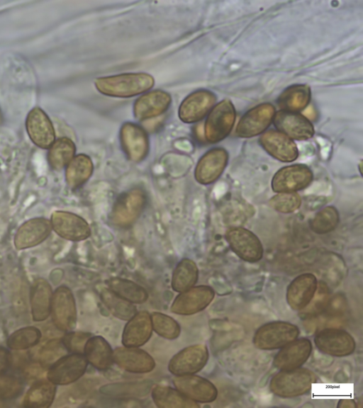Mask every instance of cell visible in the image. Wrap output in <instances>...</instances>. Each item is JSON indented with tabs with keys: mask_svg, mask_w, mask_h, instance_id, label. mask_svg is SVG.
<instances>
[{
	"mask_svg": "<svg viewBox=\"0 0 363 408\" xmlns=\"http://www.w3.org/2000/svg\"><path fill=\"white\" fill-rule=\"evenodd\" d=\"M154 84V78L147 73H125L99 77L94 81L100 93L118 98L139 95L150 89Z\"/></svg>",
	"mask_w": 363,
	"mask_h": 408,
	"instance_id": "obj_1",
	"label": "cell"
},
{
	"mask_svg": "<svg viewBox=\"0 0 363 408\" xmlns=\"http://www.w3.org/2000/svg\"><path fill=\"white\" fill-rule=\"evenodd\" d=\"M316 380L315 375L306 368L281 370L272 378L269 387L280 397L291 398L308 392Z\"/></svg>",
	"mask_w": 363,
	"mask_h": 408,
	"instance_id": "obj_2",
	"label": "cell"
},
{
	"mask_svg": "<svg viewBox=\"0 0 363 408\" xmlns=\"http://www.w3.org/2000/svg\"><path fill=\"white\" fill-rule=\"evenodd\" d=\"M236 119V111L232 101L223 99L208 113L205 123V137L209 143H217L231 132Z\"/></svg>",
	"mask_w": 363,
	"mask_h": 408,
	"instance_id": "obj_3",
	"label": "cell"
},
{
	"mask_svg": "<svg viewBox=\"0 0 363 408\" xmlns=\"http://www.w3.org/2000/svg\"><path fill=\"white\" fill-rule=\"evenodd\" d=\"M299 329L287 322H272L261 326L253 337L255 346L262 350L281 348L297 339Z\"/></svg>",
	"mask_w": 363,
	"mask_h": 408,
	"instance_id": "obj_4",
	"label": "cell"
},
{
	"mask_svg": "<svg viewBox=\"0 0 363 408\" xmlns=\"http://www.w3.org/2000/svg\"><path fill=\"white\" fill-rule=\"evenodd\" d=\"M276 113L271 103L265 102L249 109L240 118L235 135L242 138H250L260 135L270 126Z\"/></svg>",
	"mask_w": 363,
	"mask_h": 408,
	"instance_id": "obj_5",
	"label": "cell"
},
{
	"mask_svg": "<svg viewBox=\"0 0 363 408\" xmlns=\"http://www.w3.org/2000/svg\"><path fill=\"white\" fill-rule=\"evenodd\" d=\"M313 174L311 169L302 164L285 166L279 169L272 179V189L275 193H296L308 187Z\"/></svg>",
	"mask_w": 363,
	"mask_h": 408,
	"instance_id": "obj_6",
	"label": "cell"
},
{
	"mask_svg": "<svg viewBox=\"0 0 363 408\" xmlns=\"http://www.w3.org/2000/svg\"><path fill=\"white\" fill-rule=\"evenodd\" d=\"M225 239L231 250L243 261L255 263L262 259V242L250 230L242 227H231L227 230Z\"/></svg>",
	"mask_w": 363,
	"mask_h": 408,
	"instance_id": "obj_7",
	"label": "cell"
},
{
	"mask_svg": "<svg viewBox=\"0 0 363 408\" xmlns=\"http://www.w3.org/2000/svg\"><path fill=\"white\" fill-rule=\"evenodd\" d=\"M314 343L321 352L342 357L352 354L355 349L354 338L347 331L339 328H324L314 337Z\"/></svg>",
	"mask_w": 363,
	"mask_h": 408,
	"instance_id": "obj_8",
	"label": "cell"
},
{
	"mask_svg": "<svg viewBox=\"0 0 363 408\" xmlns=\"http://www.w3.org/2000/svg\"><path fill=\"white\" fill-rule=\"evenodd\" d=\"M272 123L277 130L292 140H307L315 133L311 121L300 113L279 110L274 114Z\"/></svg>",
	"mask_w": 363,
	"mask_h": 408,
	"instance_id": "obj_9",
	"label": "cell"
},
{
	"mask_svg": "<svg viewBox=\"0 0 363 408\" xmlns=\"http://www.w3.org/2000/svg\"><path fill=\"white\" fill-rule=\"evenodd\" d=\"M50 312L52 321L59 329L71 331L75 327L77 310L73 295L65 287H59L52 298Z\"/></svg>",
	"mask_w": 363,
	"mask_h": 408,
	"instance_id": "obj_10",
	"label": "cell"
},
{
	"mask_svg": "<svg viewBox=\"0 0 363 408\" xmlns=\"http://www.w3.org/2000/svg\"><path fill=\"white\" fill-rule=\"evenodd\" d=\"M216 96L209 90L200 89L188 95L179 108L182 121L193 123L202 120L216 105Z\"/></svg>",
	"mask_w": 363,
	"mask_h": 408,
	"instance_id": "obj_11",
	"label": "cell"
},
{
	"mask_svg": "<svg viewBox=\"0 0 363 408\" xmlns=\"http://www.w3.org/2000/svg\"><path fill=\"white\" fill-rule=\"evenodd\" d=\"M86 366L87 361L82 354L62 356L51 365L48 379L55 385L70 384L83 375Z\"/></svg>",
	"mask_w": 363,
	"mask_h": 408,
	"instance_id": "obj_12",
	"label": "cell"
},
{
	"mask_svg": "<svg viewBox=\"0 0 363 408\" xmlns=\"http://www.w3.org/2000/svg\"><path fill=\"white\" fill-rule=\"evenodd\" d=\"M208 358V351L205 345H193L174 355L168 369L175 375L194 374L205 366Z\"/></svg>",
	"mask_w": 363,
	"mask_h": 408,
	"instance_id": "obj_13",
	"label": "cell"
},
{
	"mask_svg": "<svg viewBox=\"0 0 363 408\" xmlns=\"http://www.w3.org/2000/svg\"><path fill=\"white\" fill-rule=\"evenodd\" d=\"M259 142L267 154L281 162H292L298 157L294 140L277 130H266L260 135Z\"/></svg>",
	"mask_w": 363,
	"mask_h": 408,
	"instance_id": "obj_14",
	"label": "cell"
},
{
	"mask_svg": "<svg viewBox=\"0 0 363 408\" xmlns=\"http://www.w3.org/2000/svg\"><path fill=\"white\" fill-rule=\"evenodd\" d=\"M173 383L177 390L196 402H211L217 397L215 385L206 378L194 374L176 375Z\"/></svg>",
	"mask_w": 363,
	"mask_h": 408,
	"instance_id": "obj_15",
	"label": "cell"
},
{
	"mask_svg": "<svg viewBox=\"0 0 363 408\" xmlns=\"http://www.w3.org/2000/svg\"><path fill=\"white\" fill-rule=\"evenodd\" d=\"M212 288L199 285L182 292L174 300L171 310L178 314L189 315L204 310L213 300Z\"/></svg>",
	"mask_w": 363,
	"mask_h": 408,
	"instance_id": "obj_16",
	"label": "cell"
},
{
	"mask_svg": "<svg viewBox=\"0 0 363 408\" xmlns=\"http://www.w3.org/2000/svg\"><path fill=\"white\" fill-rule=\"evenodd\" d=\"M52 229L61 237L71 241L88 238L91 230L82 217L66 211H55L51 216Z\"/></svg>",
	"mask_w": 363,
	"mask_h": 408,
	"instance_id": "obj_17",
	"label": "cell"
},
{
	"mask_svg": "<svg viewBox=\"0 0 363 408\" xmlns=\"http://www.w3.org/2000/svg\"><path fill=\"white\" fill-rule=\"evenodd\" d=\"M26 127L30 139L36 146L48 149L54 143L55 132L52 123L40 108H33L28 113Z\"/></svg>",
	"mask_w": 363,
	"mask_h": 408,
	"instance_id": "obj_18",
	"label": "cell"
},
{
	"mask_svg": "<svg viewBox=\"0 0 363 408\" xmlns=\"http://www.w3.org/2000/svg\"><path fill=\"white\" fill-rule=\"evenodd\" d=\"M312 344L306 338L296 339L281 347L275 355L273 364L280 370L301 368L311 354Z\"/></svg>",
	"mask_w": 363,
	"mask_h": 408,
	"instance_id": "obj_19",
	"label": "cell"
},
{
	"mask_svg": "<svg viewBox=\"0 0 363 408\" xmlns=\"http://www.w3.org/2000/svg\"><path fill=\"white\" fill-rule=\"evenodd\" d=\"M228 162V153L224 148L215 147L208 150L197 163L196 179L205 185L213 183L221 176Z\"/></svg>",
	"mask_w": 363,
	"mask_h": 408,
	"instance_id": "obj_20",
	"label": "cell"
},
{
	"mask_svg": "<svg viewBox=\"0 0 363 408\" xmlns=\"http://www.w3.org/2000/svg\"><path fill=\"white\" fill-rule=\"evenodd\" d=\"M316 277L306 273L298 276L289 285L286 290V300L294 310L305 309L313 300L318 288Z\"/></svg>",
	"mask_w": 363,
	"mask_h": 408,
	"instance_id": "obj_21",
	"label": "cell"
},
{
	"mask_svg": "<svg viewBox=\"0 0 363 408\" xmlns=\"http://www.w3.org/2000/svg\"><path fill=\"white\" fill-rule=\"evenodd\" d=\"M50 221L43 217L30 219L19 227L15 237L14 245L17 249H25L35 246L50 234Z\"/></svg>",
	"mask_w": 363,
	"mask_h": 408,
	"instance_id": "obj_22",
	"label": "cell"
},
{
	"mask_svg": "<svg viewBox=\"0 0 363 408\" xmlns=\"http://www.w3.org/2000/svg\"><path fill=\"white\" fill-rule=\"evenodd\" d=\"M121 146L128 158L134 162L143 160L149 151V140L139 125L125 123L121 129Z\"/></svg>",
	"mask_w": 363,
	"mask_h": 408,
	"instance_id": "obj_23",
	"label": "cell"
},
{
	"mask_svg": "<svg viewBox=\"0 0 363 408\" xmlns=\"http://www.w3.org/2000/svg\"><path fill=\"white\" fill-rule=\"evenodd\" d=\"M171 102L172 97L166 91L155 90L147 92L135 101L134 116L140 121L157 117L168 110Z\"/></svg>",
	"mask_w": 363,
	"mask_h": 408,
	"instance_id": "obj_24",
	"label": "cell"
},
{
	"mask_svg": "<svg viewBox=\"0 0 363 408\" xmlns=\"http://www.w3.org/2000/svg\"><path fill=\"white\" fill-rule=\"evenodd\" d=\"M113 361L123 369L135 373L152 370L155 366L153 358L147 352L136 347H119L113 351Z\"/></svg>",
	"mask_w": 363,
	"mask_h": 408,
	"instance_id": "obj_25",
	"label": "cell"
},
{
	"mask_svg": "<svg viewBox=\"0 0 363 408\" xmlns=\"http://www.w3.org/2000/svg\"><path fill=\"white\" fill-rule=\"evenodd\" d=\"M151 317L147 312L135 313L126 324L123 335L124 346L138 347L145 344L152 334Z\"/></svg>",
	"mask_w": 363,
	"mask_h": 408,
	"instance_id": "obj_26",
	"label": "cell"
},
{
	"mask_svg": "<svg viewBox=\"0 0 363 408\" xmlns=\"http://www.w3.org/2000/svg\"><path fill=\"white\" fill-rule=\"evenodd\" d=\"M311 90L307 84H293L286 87L279 94L277 103L280 110L300 113L309 104Z\"/></svg>",
	"mask_w": 363,
	"mask_h": 408,
	"instance_id": "obj_27",
	"label": "cell"
},
{
	"mask_svg": "<svg viewBox=\"0 0 363 408\" xmlns=\"http://www.w3.org/2000/svg\"><path fill=\"white\" fill-rule=\"evenodd\" d=\"M52 298V290L49 283L43 278L35 280L30 290L31 312L34 321H43L48 317Z\"/></svg>",
	"mask_w": 363,
	"mask_h": 408,
	"instance_id": "obj_28",
	"label": "cell"
},
{
	"mask_svg": "<svg viewBox=\"0 0 363 408\" xmlns=\"http://www.w3.org/2000/svg\"><path fill=\"white\" fill-rule=\"evenodd\" d=\"M83 353L86 361L99 370L108 368L113 362V351L109 344L99 336L87 340Z\"/></svg>",
	"mask_w": 363,
	"mask_h": 408,
	"instance_id": "obj_29",
	"label": "cell"
},
{
	"mask_svg": "<svg viewBox=\"0 0 363 408\" xmlns=\"http://www.w3.org/2000/svg\"><path fill=\"white\" fill-rule=\"evenodd\" d=\"M56 387L49 380L35 382L26 392L23 406L29 408H48L55 397Z\"/></svg>",
	"mask_w": 363,
	"mask_h": 408,
	"instance_id": "obj_30",
	"label": "cell"
},
{
	"mask_svg": "<svg viewBox=\"0 0 363 408\" xmlns=\"http://www.w3.org/2000/svg\"><path fill=\"white\" fill-rule=\"evenodd\" d=\"M152 398L160 408H194L199 406L179 390L169 387L157 385L152 390Z\"/></svg>",
	"mask_w": 363,
	"mask_h": 408,
	"instance_id": "obj_31",
	"label": "cell"
},
{
	"mask_svg": "<svg viewBox=\"0 0 363 408\" xmlns=\"http://www.w3.org/2000/svg\"><path fill=\"white\" fill-rule=\"evenodd\" d=\"M93 172L90 157L80 154L73 157L66 169V181L70 188H77L86 182Z\"/></svg>",
	"mask_w": 363,
	"mask_h": 408,
	"instance_id": "obj_32",
	"label": "cell"
},
{
	"mask_svg": "<svg viewBox=\"0 0 363 408\" xmlns=\"http://www.w3.org/2000/svg\"><path fill=\"white\" fill-rule=\"evenodd\" d=\"M198 276L196 264L189 259H182L173 271L172 287L179 293L186 291L194 285Z\"/></svg>",
	"mask_w": 363,
	"mask_h": 408,
	"instance_id": "obj_33",
	"label": "cell"
},
{
	"mask_svg": "<svg viewBox=\"0 0 363 408\" xmlns=\"http://www.w3.org/2000/svg\"><path fill=\"white\" fill-rule=\"evenodd\" d=\"M108 285L112 292L131 303H143L148 298L143 287L127 279L113 278L108 280Z\"/></svg>",
	"mask_w": 363,
	"mask_h": 408,
	"instance_id": "obj_34",
	"label": "cell"
},
{
	"mask_svg": "<svg viewBox=\"0 0 363 408\" xmlns=\"http://www.w3.org/2000/svg\"><path fill=\"white\" fill-rule=\"evenodd\" d=\"M76 147L74 143L68 137L57 139L52 146L48 154L50 166L55 170H61L73 159Z\"/></svg>",
	"mask_w": 363,
	"mask_h": 408,
	"instance_id": "obj_35",
	"label": "cell"
},
{
	"mask_svg": "<svg viewBox=\"0 0 363 408\" xmlns=\"http://www.w3.org/2000/svg\"><path fill=\"white\" fill-rule=\"evenodd\" d=\"M102 302L108 310L117 318L129 320L135 313V307L123 299L109 288H104L100 292Z\"/></svg>",
	"mask_w": 363,
	"mask_h": 408,
	"instance_id": "obj_36",
	"label": "cell"
},
{
	"mask_svg": "<svg viewBox=\"0 0 363 408\" xmlns=\"http://www.w3.org/2000/svg\"><path fill=\"white\" fill-rule=\"evenodd\" d=\"M151 383L148 382H119L104 385L100 392L114 397H142L149 393Z\"/></svg>",
	"mask_w": 363,
	"mask_h": 408,
	"instance_id": "obj_37",
	"label": "cell"
},
{
	"mask_svg": "<svg viewBox=\"0 0 363 408\" xmlns=\"http://www.w3.org/2000/svg\"><path fill=\"white\" fill-rule=\"evenodd\" d=\"M340 222V215L334 206L320 210L310 222L311 230L317 234H326L334 230Z\"/></svg>",
	"mask_w": 363,
	"mask_h": 408,
	"instance_id": "obj_38",
	"label": "cell"
},
{
	"mask_svg": "<svg viewBox=\"0 0 363 408\" xmlns=\"http://www.w3.org/2000/svg\"><path fill=\"white\" fill-rule=\"evenodd\" d=\"M40 337L41 333L36 327L21 328L9 337L7 346L13 350L27 349L38 344Z\"/></svg>",
	"mask_w": 363,
	"mask_h": 408,
	"instance_id": "obj_39",
	"label": "cell"
},
{
	"mask_svg": "<svg viewBox=\"0 0 363 408\" xmlns=\"http://www.w3.org/2000/svg\"><path fill=\"white\" fill-rule=\"evenodd\" d=\"M150 317L152 329L157 334L168 339L179 336L180 327L173 318L160 312L152 313Z\"/></svg>",
	"mask_w": 363,
	"mask_h": 408,
	"instance_id": "obj_40",
	"label": "cell"
},
{
	"mask_svg": "<svg viewBox=\"0 0 363 408\" xmlns=\"http://www.w3.org/2000/svg\"><path fill=\"white\" fill-rule=\"evenodd\" d=\"M269 203L274 210L289 214L300 208L301 198L297 193H278L270 198Z\"/></svg>",
	"mask_w": 363,
	"mask_h": 408,
	"instance_id": "obj_41",
	"label": "cell"
},
{
	"mask_svg": "<svg viewBox=\"0 0 363 408\" xmlns=\"http://www.w3.org/2000/svg\"><path fill=\"white\" fill-rule=\"evenodd\" d=\"M66 351L67 350L62 341L53 339L46 344L40 350L39 361L44 366L52 364L62 357Z\"/></svg>",
	"mask_w": 363,
	"mask_h": 408,
	"instance_id": "obj_42",
	"label": "cell"
},
{
	"mask_svg": "<svg viewBox=\"0 0 363 408\" xmlns=\"http://www.w3.org/2000/svg\"><path fill=\"white\" fill-rule=\"evenodd\" d=\"M23 390L21 381L16 376L0 374V399L10 400L20 395Z\"/></svg>",
	"mask_w": 363,
	"mask_h": 408,
	"instance_id": "obj_43",
	"label": "cell"
},
{
	"mask_svg": "<svg viewBox=\"0 0 363 408\" xmlns=\"http://www.w3.org/2000/svg\"><path fill=\"white\" fill-rule=\"evenodd\" d=\"M91 334L84 332H70L62 339L66 349L73 353L82 354L87 340Z\"/></svg>",
	"mask_w": 363,
	"mask_h": 408,
	"instance_id": "obj_44",
	"label": "cell"
},
{
	"mask_svg": "<svg viewBox=\"0 0 363 408\" xmlns=\"http://www.w3.org/2000/svg\"><path fill=\"white\" fill-rule=\"evenodd\" d=\"M11 363V356L9 351L0 347V374L4 373Z\"/></svg>",
	"mask_w": 363,
	"mask_h": 408,
	"instance_id": "obj_45",
	"label": "cell"
}]
</instances>
